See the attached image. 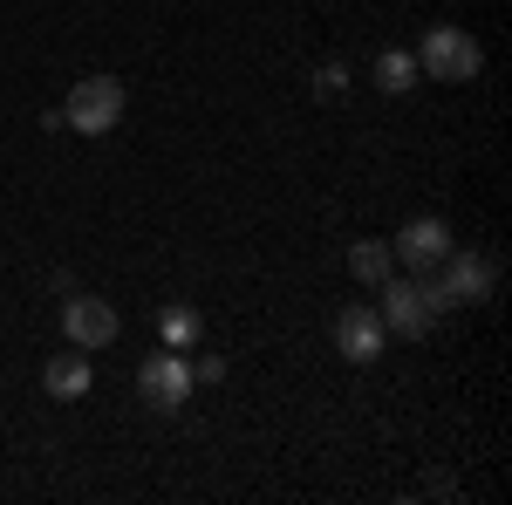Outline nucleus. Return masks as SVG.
<instances>
[{"instance_id":"7ed1b4c3","label":"nucleus","mask_w":512,"mask_h":505,"mask_svg":"<svg viewBox=\"0 0 512 505\" xmlns=\"http://www.w3.org/2000/svg\"><path fill=\"white\" fill-rule=\"evenodd\" d=\"M417 69H424V76H437V82H478L485 48H478V35L451 28V21H437L431 35H424V48H417Z\"/></svg>"},{"instance_id":"9d476101","label":"nucleus","mask_w":512,"mask_h":505,"mask_svg":"<svg viewBox=\"0 0 512 505\" xmlns=\"http://www.w3.org/2000/svg\"><path fill=\"white\" fill-rule=\"evenodd\" d=\"M349 273L362 280V287H383V280L396 273L390 239H355V246H349Z\"/></svg>"},{"instance_id":"f257e3e1","label":"nucleus","mask_w":512,"mask_h":505,"mask_svg":"<svg viewBox=\"0 0 512 505\" xmlns=\"http://www.w3.org/2000/svg\"><path fill=\"white\" fill-rule=\"evenodd\" d=\"M424 280H431L437 314H444V308H478V301H492V260H485V253H465V246H451V253H444V260H437Z\"/></svg>"},{"instance_id":"4468645a","label":"nucleus","mask_w":512,"mask_h":505,"mask_svg":"<svg viewBox=\"0 0 512 505\" xmlns=\"http://www.w3.org/2000/svg\"><path fill=\"white\" fill-rule=\"evenodd\" d=\"M219 376H226V362H219V355H198V369H192V383H219Z\"/></svg>"},{"instance_id":"f03ea898","label":"nucleus","mask_w":512,"mask_h":505,"mask_svg":"<svg viewBox=\"0 0 512 505\" xmlns=\"http://www.w3.org/2000/svg\"><path fill=\"white\" fill-rule=\"evenodd\" d=\"M117 123H123V82H117V76H76L69 103H62V130L110 137Z\"/></svg>"},{"instance_id":"423d86ee","label":"nucleus","mask_w":512,"mask_h":505,"mask_svg":"<svg viewBox=\"0 0 512 505\" xmlns=\"http://www.w3.org/2000/svg\"><path fill=\"white\" fill-rule=\"evenodd\" d=\"M62 335H69V349H110L117 342V308L103 301V294H69L62 301Z\"/></svg>"},{"instance_id":"20e7f679","label":"nucleus","mask_w":512,"mask_h":505,"mask_svg":"<svg viewBox=\"0 0 512 505\" xmlns=\"http://www.w3.org/2000/svg\"><path fill=\"white\" fill-rule=\"evenodd\" d=\"M376 314H383V328L390 335H403V342H417V335H431L437 328V301H431V280L424 273H410V280H383V301H376Z\"/></svg>"},{"instance_id":"39448f33","label":"nucleus","mask_w":512,"mask_h":505,"mask_svg":"<svg viewBox=\"0 0 512 505\" xmlns=\"http://www.w3.org/2000/svg\"><path fill=\"white\" fill-rule=\"evenodd\" d=\"M192 389H198L192 383V362H185L178 349L151 355V362L137 369V396H144L151 410H164V417H171V410H185V403H192Z\"/></svg>"},{"instance_id":"ddd939ff","label":"nucleus","mask_w":512,"mask_h":505,"mask_svg":"<svg viewBox=\"0 0 512 505\" xmlns=\"http://www.w3.org/2000/svg\"><path fill=\"white\" fill-rule=\"evenodd\" d=\"M342 89H349V69H342V62H321V69H315V96H328V103H335Z\"/></svg>"},{"instance_id":"9b49d317","label":"nucleus","mask_w":512,"mask_h":505,"mask_svg":"<svg viewBox=\"0 0 512 505\" xmlns=\"http://www.w3.org/2000/svg\"><path fill=\"white\" fill-rule=\"evenodd\" d=\"M369 82H376L383 96L417 89V55H410V48H383V55H376V69H369Z\"/></svg>"},{"instance_id":"f8f14e48","label":"nucleus","mask_w":512,"mask_h":505,"mask_svg":"<svg viewBox=\"0 0 512 505\" xmlns=\"http://www.w3.org/2000/svg\"><path fill=\"white\" fill-rule=\"evenodd\" d=\"M158 335H164V349H192V342H198V308L171 301V308L158 314Z\"/></svg>"},{"instance_id":"6e6552de","label":"nucleus","mask_w":512,"mask_h":505,"mask_svg":"<svg viewBox=\"0 0 512 505\" xmlns=\"http://www.w3.org/2000/svg\"><path fill=\"white\" fill-rule=\"evenodd\" d=\"M390 253H396V267H410V273H431L444 253H451V226L444 219H410L403 233L390 239Z\"/></svg>"},{"instance_id":"0eeeda50","label":"nucleus","mask_w":512,"mask_h":505,"mask_svg":"<svg viewBox=\"0 0 512 505\" xmlns=\"http://www.w3.org/2000/svg\"><path fill=\"white\" fill-rule=\"evenodd\" d=\"M383 342H390V328H383V314H376V308L349 301V308L335 314V349H342V362L369 369V362L383 355Z\"/></svg>"},{"instance_id":"1a4fd4ad","label":"nucleus","mask_w":512,"mask_h":505,"mask_svg":"<svg viewBox=\"0 0 512 505\" xmlns=\"http://www.w3.org/2000/svg\"><path fill=\"white\" fill-rule=\"evenodd\" d=\"M89 383H96V362H89V349H62L48 369H41V389H48L55 403H76V396H89Z\"/></svg>"}]
</instances>
